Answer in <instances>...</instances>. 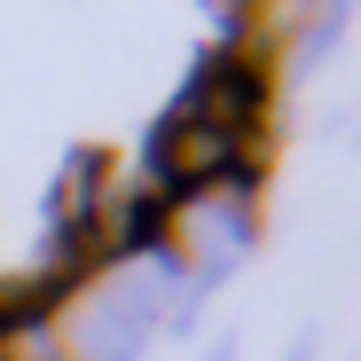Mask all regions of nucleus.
<instances>
[{
    "instance_id": "f03ea898",
    "label": "nucleus",
    "mask_w": 361,
    "mask_h": 361,
    "mask_svg": "<svg viewBox=\"0 0 361 361\" xmlns=\"http://www.w3.org/2000/svg\"><path fill=\"white\" fill-rule=\"evenodd\" d=\"M0 361H63L39 322H0Z\"/></svg>"
},
{
    "instance_id": "f257e3e1",
    "label": "nucleus",
    "mask_w": 361,
    "mask_h": 361,
    "mask_svg": "<svg viewBox=\"0 0 361 361\" xmlns=\"http://www.w3.org/2000/svg\"><path fill=\"white\" fill-rule=\"evenodd\" d=\"M189 110L204 118V126H220L228 142H259L267 134V110H275V71L259 63V47H228L204 63Z\"/></svg>"
}]
</instances>
